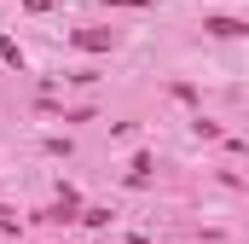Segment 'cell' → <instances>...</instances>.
I'll return each instance as SVG.
<instances>
[{
  "instance_id": "cell-1",
  "label": "cell",
  "mask_w": 249,
  "mask_h": 244,
  "mask_svg": "<svg viewBox=\"0 0 249 244\" xmlns=\"http://www.w3.org/2000/svg\"><path fill=\"white\" fill-rule=\"evenodd\" d=\"M203 29H209V35H226V41H232V35H249V23H238V18H209Z\"/></svg>"
},
{
  "instance_id": "cell-2",
  "label": "cell",
  "mask_w": 249,
  "mask_h": 244,
  "mask_svg": "<svg viewBox=\"0 0 249 244\" xmlns=\"http://www.w3.org/2000/svg\"><path fill=\"white\" fill-rule=\"evenodd\" d=\"M75 47H87V53H105V47H110V35H105V29H75Z\"/></svg>"
}]
</instances>
